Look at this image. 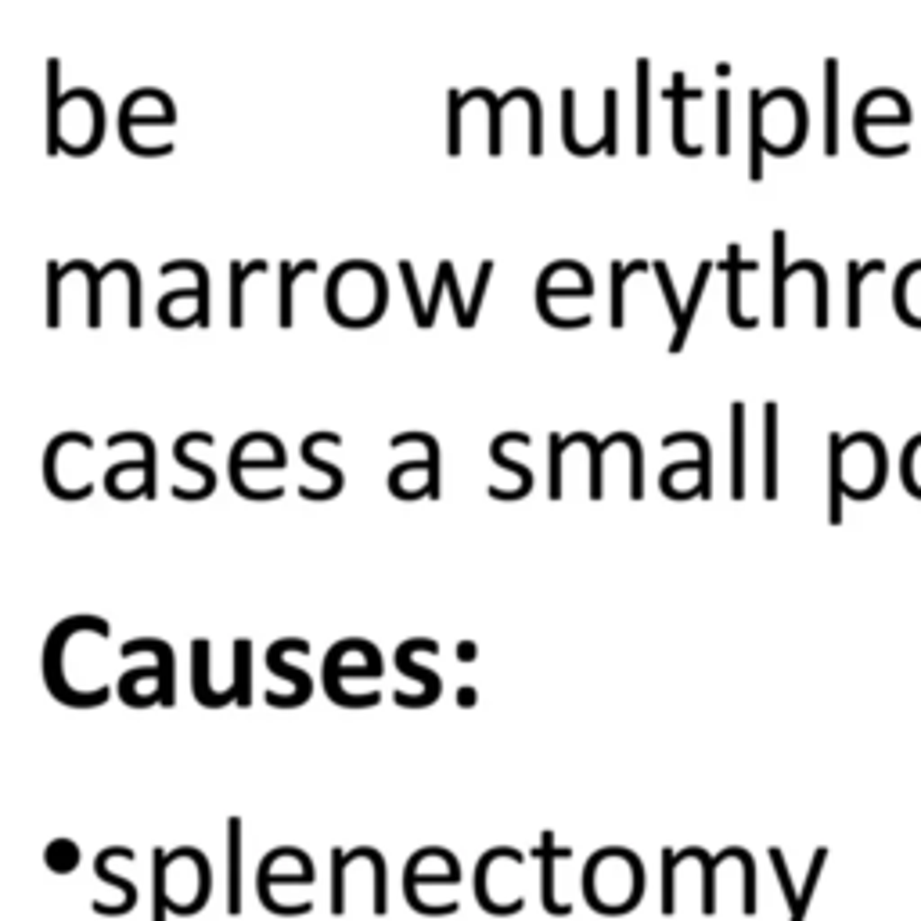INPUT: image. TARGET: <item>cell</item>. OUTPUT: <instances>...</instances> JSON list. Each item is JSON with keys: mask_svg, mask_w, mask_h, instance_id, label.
Segmentation results:
<instances>
[{"mask_svg": "<svg viewBox=\"0 0 921 921\" xmlns=\"http://www.w3.org/2000/svg\"><path fill=\"white\" fill-rule=\"evenodd\" d=\"M886 483V450L871 432L850 439L832 436V522H839V497L850 493L857 501L875 497Z\"/></svg>", "mask_w": 921, "mask_h": 921, "instance_id": "6da1fadb", "label": "cell"}, {"mask_svg": "<svg viewBox=\"0 0 921 921\" xmlns=\"http://www.w3.org/2000/svg\"><path fill=\"white\" fill-rule=\"evenodd\" d=\"M328 306L331 317L346 328H367L385 310V278L371 263H346L328 281Z\"/></svg>", "mask_w": 921, "mask_h": 921, "instance_id": "7a4b0ae2", "label": "cell"}, {"mask_svg": "<svg viewBox=\"0 0 921 921\" xmlns=\"http://www.w3.org/2000/svg\"><path fill=\"white\" fill-rule=\"evenodd\" d=\"M752 105V137L763 141V152L770 155H792L803 148L806 137V105L796 90H770L749 94Z\"/></svg>", "mask_w": 921, "mask_h": 921, "instance_id": "3957f363", "label": "cell"}, {"mask_svg": "<svg viewBox=\"0 0 921 921\" xmlns=\"http://www.w3.org/2000/svg\"><path fill=\"white\" fill-rule=\"evenodd\" d=\"M94 634V637H108L112 634V626L105 623V619H98V616H69V619H62V623L54 626L51 634H47V644H44V684H47V691H51L62 706H72V709H94V706H105L108 702V695H112V688L108 684H101V688H94V691H76L65 680V673H62V652H65V644H69V637L72 634Z\"/></svg>", "mask_w": 921, "mask_h": 921, "instance_id": "277c9868", "label": "cell"}, {"mask_svg": "<svg viewBox=\"0 0 921 921\" xmlns=\"http://www.w3.org/2000/svg\"><path fill=\"white\" fill-rule=\"evenodd\" d=\"M889 126H911V105L896 90L878 87L868 98H860L857 112H853V134H857L864 152L878 155L882 130H889Z\"/></svg>", "mask_w": 921, "mask_h": 921, "instance_id": "5b68a950", "label": "cell"}, {"mask_svg": "<svg viewBox=\"0 0 921 921\" xmlns=\"http://www.w3.org/2000/svg\"><path fill=\"white\" fill-rule=\"evenodd\" d=\"M418 652H439V641H432V637H411V641L400 644V652H396V670L403 673V677H414L421 680V695H403V691H396V702H400L403 709H421V706H432L439 695H443V680L436 677L432 670H425V666H418L414 662V655Z\"/></svg>", "mask_w": 921, "mask_h": 921, "instance_id": "8992f818", "label": "cell"}, {"mask_svg": "<svg viewBox=\"0 0 921 921\" xmlns=\"http://www.w3.org/2000/svg\"><path fill=\"white\" fill-rule=\"evenodd\" d=\"M288 644H292V637H281V641H274L267 648V670L296 684V695H278V691H267V706H274V709H296V706H303L306 698H310V691H313V680L306 677L303 670H296V666H288V662H285Z\"/></svg>", "mask_w": 921, "mask_h": 921, "instance_id": "52a82bcc", "label": "cell"}, {"mask_svg": "<svg viewBox=\"0 0 921 921\" xmlns=\"http://www.w3.org/2000/svg\"><path fill=\"white\" fill-rule=\"evenodd\" d=\"M209 652H213V644H209L206 637H195V641H191V691H195L198 706H206V709L231 706V702H238L234 688L213 691V684H209Z\"/></svg>", "mask_w": 921, "mask_h": 921, "instance_id": "ba28073f", "label": "cell"}, {"mask_svg": "<svg viewBox=\"0 0 921 921\" xmlns=\"http://www.w3.org/2000/svg\"><path fill=\"white\" fill-rule=\"evenodd\" d=\"M155 655V666H159V684H155V691H159V706L173 709V702H177V688H173V644L166 641H155V637H141V641H126L123 644V659H134V655Z\"/></svg>", "mask_w": 921, "mask_h": 921, "instance_id": "9c48e42d", "label": "cell"}, {"mask_svg": "<svg viewBox=\"0 0 921 921\" xmlns=\"http://www.w3.org/2000/svg\"><path fill=\"white\" fill-rule=\"evenodd\" d=\"M540 904L547 907V914H555V918H565V914L573 911L569 904H558L555 900V860H569L573 853L569 850H558L555 846V832H540Z\"/></svg>", "mask_w": 921, "mask_h": 921, "instance_id": "30bf717a", "label": "cell"}, {"mask_svg": "<svg viewBox=\"0 0 921 921\" xmlns=\"http://www.w3.org/2000/svg\"><path fill=\"white\" fill-rule=\"evenodd\" d=\"M493 860H519V864H522V853L519 850H508V846H497V850L483 853V857H479V864H475V900H479V907H483V911H490L493 918H511V914L522 911V900H519V904H497V900L490 896L486 878H490Z\"/></svg>", "mask_w": 921, "mask_h": 921, "instance_id": "8fae6325", "label": "cell"}, {"mask_svg": "<svg viewBox=\"0 0 921 921\" xmlns=\"http://www.w3.org/2000/svg\"><path fill=\"white\" fill-rule=\"evenodd\" d=\"M893 306L900 313V321L921 328V260L900 270V278L893 285Z\"/></svg>", "mask_w": 921, "mask_h": 921, "instance_id": "7c38bea8", "label": "cell"}, {"mask_svg": "<svg viewBox=\"0 0 921 921\" xmlns=\"http://www.w3.org/2000/svg\"><path fill=\"white\" fill-rule=\"evenodd\" d=\"M824 155H839V62H824Z\"/></svg>", "mask_w": 921, "mask_h": 921, "instance_id": "4fadbf2b", "label": "cell"}, {"mask_svg": "<svg viewBox=\"0 0 921 921\" xmlns=\"http://www.w3.org/2000/svg\"><path fill=\"white\" fill-rule=\"evenodd\" d=\"M116 857V846H108V850H101L98 857H94V871H98L101 882H108V886H116L119 893H123V904H94V911L105 914V918H116V914H130L137 907V886L130 882V878L116 875V871H108V860Z\"/></svg>", "mask_w": 921, "mask_h": 921, "instance_id": "5bb4252c", "label": "cell"}, {"mask_svg": "<svg viewBox=\"0 0 921 921\" xmlns=\"http://www.w3.org/2000/svg\"><path fill=\"white\" fill-rule=\"evenodd\" d=\"M227 911L242 914V817L227 821Z\"/></svg>", "mask_w": 921, "mask_h": 921, "instance_id": "9a60e30c", "label": "cell"}, {"mask_svg": "<svg viewBox=\"0 0 921 921\" xmlns=\"http://www.w3.org/2000/svg\"><path fill=\"white\" fill-rule=\"evenodd\" d=\"M662 98H670L673 101V144H677V152L680 155H698L702 148L698 144H688V134H684V112H688V101H698L702 98V90H691V87H684V76H673V87L670 90H662Z\"/></svg>", "mask_w": 921, "mask_h": 921, "instance_id": "2e32d148", "label": "cell"}, {"mask_svg": "<svg viewBox=\"0 0 921 921\" xmlns=\"http://www.w3.org/2000/svg\"><path fill=\"white\" fill-rule=\"evenodd\" d=\"M720 267L731 274V324H738V328H756V317H745V310H742V274H752L756 270V263L752 260H742V249L738 245H731L727 249V260L720 263Z\"/></svg>", "mask_w": 921, "mask_h": 921, "instance_id": "e0dca14e", "label": "cell"}, {"mask_svg": "<svg viewBox=\"0 0 921 921\" xmlns=\"http://www.w3.org/2000/svg\"><path fill=\"white\" fill-rule=\"evenodd\" d=\"M62 62L51 58L47 62V155H58L62 148V137H58V126H62Z\"/></svg>", "mask_w": 921, "mask_h": 921, "instance_id": "ac0fdd59", "label": "cell"}, {"mask_svg": "<svg viewBox=\"0 0 921 921\" xmlns=\"http://www.w3.org/2000/svg\"><path fill=\"white\" fill-rule=\"evenodd\" d=\"M882 270H886L882 260H868V263L850 260V267H846V324H850V328H860V296H864V281L882 274Z\"/></svg>", "mask_w": 921, "mask_h": 921, "instance_id": "d6986e66", "label": "cell"}, {"mask_svg": "<svg viewBox=\"0 0 921 921\" xmlns=\"http://www.w3.org/2000/svg\"><path fill=\"white\" fill-rule=\"evenodd\" d=\"M709 274H713V263H702V267H698L695 288H691V296H688V306H684V313H680V321H677V335H673V342H670V353H680L684 342H688V331H691V321H695V313H698V303H702V296H706Z\"/></svg>", "mask_w": 921, "mask_h": 921, "instance_id": "ffe728a7", "label": "cell"}, {"mask_svg": "<svg viewBox=\"0 0 921 921\" xmlns=\"http://www.w3.org/2000/svg\"><path fill=\"white\" fill-rule=\"evenodd\" d=\"M731 425H734V443H731V454H734V461H731V468H734V475H731V493L742 501L745 497V407L742 403H734L731 407Z\"/></svg>", "mask_w": 921, "mask_h": 921, "instance_id": "44dd1931", "label": "cell"}, {"mask_svg": "<svg viewBox=\"0 0 921 921\" xmlns=\"http://www.w3.org/2000/svg\"><path fill=\"white\" fill-rule=\"evenodd\" d=\"M267 260H252V263H231L227 267V278H231V328H242L245 313H242V292H245V278L252 274H263Z\"/></svg>", "mask_w": 921, "mask_h": 921, "instance_id": "7402d4cb", "label": "cell"}, {"mask_svg": "<svg viewBox=\"0 0 921 921\" xmlns=\"http://www.w3.org/2000/svg\"><path fill=\"white\" fill-rule=\"evenodd\" d=\"M303 274H317V260L281 263V313H278L281 328H292V288H296V281Z\"/></svg>", "mask_w": 921, "mask_h": 921, "instance_id": "603a6c76", "label": "cell"}, {"mask_svg": "<svg viewBox=\"0 0 921 921\" xmlns=\"http://www.w3.org/2000/svg\"><path fill=\"white\" fill-rule=\"evenodd\" d=\"M191 443H209V447H213V436H209V432H184V436H180L177 443H173V457H177V461H180L184 468H191V472L202 475V483H206V497H209V493L216 490V475H213V468L202 465V461H191V457H188V447H191Z\"/></svg>", "mask_w": 921, "mask_h": 921, "instance_id": "cb8c5ba5", "label": "cell"}, {"mask_svg": "<svg viewBox=\"0 0 921 921\" xmlns=\"http://www.w3.org/2000/svg\"><path fill=\"white\" fill-rule=\"evenodd\" d=\"M252 641H234V680L231 688L238 695V706H249L252 702Z\"/></svg>", "mask_w": 921, "mask_h": 921, "instance_id": "d4e9b609", "label": "cell"}, {"mask_svg": "<svg viewBox=\"0 0 921 921\" xmlns=\"http://www.w3.org/2000/svg\"><path fill=\"white\" fill-rule=\"evenodd\" d=\"M152 860H155V907H152V921H166V914H170V904H173V896H170V853L166 850H155L152 853Z\"/></svg>", "mask_w": 921, "mask_h": 921, "instance_id": "484cf974", "label": "cell"}, {"mask_svg": "<svg viewBox=\"0 0 921 921\" xmlns=\"http://www.w3.org/2000/svg\"><path fill=\"white\" fill-rule=\"evenodd\" d=\"M403 443H421V447L429 450V497L432 501H439V447H436V439L429 436V432H400V436H393V443L389 447L393 450H400Z\"/></svg>", "mask_w": 921, "mask_h": 921, "instance_id": "4316f807", "label": "cell"}, {"mask_svg": "<svg viewBox=\"0 0 921 921\" xmlns=\"http://www.w3.org/2000/svg\"><path fill=\"white\" fill-rule=\"evenodd\" d=\"M637 155H648V62H637Z\"/></svg>", "mask_w": 921, "mask_h": 921, "instance_id": "83f0119b", "label": "cell"}, {"mask_svg": "<svg viewBox=\"0 0 921 921\" xmlns=\"http://www.w3.org/2000/svg\"><path fill=\"white\" fill-rule=\"evenodd\" d=\"M44 864L54 871V875H72V871H76V864H80V850H76V842H72V839L47 842Z\"/></svg>", "mask_w": 921, "mask_h": 921, "instance_id": "f1b7e54d", "label": "cell"}, {"mask_svg": "<svg viewBox=\"0 0 921 921\" xmlns=\"http://www.w3.org/2000/svg\"><path fill=\"white\" fill-rule=\"evenodd\" d=\"M767 497H778V407L767 403Z\"/></svg>", "mask_w": 921, "mask_h": 921, "instance_id": "f546056e", "label": "cell"}, {"mask_svg": "<svg viewBox=\"0 0 921 921\" xmlns=\"http://www.w3.org/2000/svg\"><path fill=\"white\" fill-rule=\"evenodd\" d=\"M641 270H648V263L637 260L634 267H623V263H612V328H623V285L626 278H634V274H641Z\"/></svg>", "mask_w": 921, "mask_h": 921, "instance_id": "4dcf8cb0", "label": "cell"}, {"mask_svg": "<svg viewBox=\"0 0 921 921\" xmlns=\"http://www.w3.org/2000/svg\"><path fill=\"white\" fill-rule=\"evenodd\" d=\"M677 853L662 850V914H673L677 907Z\"/></svg>", "mask_w": 921, "mask_h": 921, "instance_id": "1f68e13d", "label": "cell"}, {"mask_svg": "<svg viewBox=\"0 0 921 921\" xmlns=\"http://www.w3.org/2000/svg\"><path fill=\"white\" fill-rule=\"evenodd\" d=\"M716 152L731 155V94H716Z\"/></svg>", "mask_w": 921, "mask_h": 921, "instance_id": "d6a6232c", "label": "cell"}, {"mask_svg": "<svg viewBox=\"0 0 921 921\" xmlns=\"http://www.w3.org/2000/svg\"><path fill=\"white\" fill-rule=\"evenodd\" d=\"M349 860L342 850H331V914L346 911V889H342V878H346Z\"/></svg>", "mask_w": 921, "mask_h": 921, "instance_id": "836d02e7", "label": "cell"}, {"mask_svg": "<svg viewBox=\"0 0 921 921\" xmlns=\"http://www.w3.org/2000/svg\"><path fill=\"white\" fill-rule=\"evenodd\" d=\"M65 274H69L65 267L58 270L54 263L47 267V288H51V296H47V324H51V328L62 324V281H65Z\"/></svg>", "mask_w": 921, "mask_h": 921, "instance_id": "e575fe53", "label": "cell"}, {"mask_svg": "<svg viewBox=\"0 0 921 921\" xmlns=\"http://www.w3.org/2000/svg\"><path fill=\"white\" fill-rule=\"evenodd\" d=\"M573 105H576V94L573 90H565L562 94V137H565V148L573 155H594V148H587V144L576 141L573 134Z\"/></svg>", "mask_w": 921, "mask_h": 921, "instance_id": "d590c367", "label": "cell"}, {"mask_svg": "<svg viewBox=\"0 0 921 921\" xmlns=\"http://www.w3.org/2000/svg\"><path fill=\"white\" fill-rule=\"evenodd\" d=\"M616 108H619V98H616V90H605V134H601V152L605 155H616L619 152V144H616Z\"/></svg>", "mask_w": 921, "mask_h": 921, "instance_id": "8d00e7d4", "label": "cell"}, {"mask_svg": "<svg viewBox=\"0 0 921 921\" xmlns=\"http://www.w3.org/2000/svg\"><path fill=\"white\" fill-rule=\"evenodd\" d=\"M904 483L914 497H921V436L904 450Z\"/></svg>", "mask_w": 921, "mask_h": 921, "instance_id": "74e56055", "label": "cell"}, {"mask_svg": "<svg viewBox=\"0 0 921 921\" xmlns=\"http://www.w3.org/2000/svg\"><path fill=\"white\" fill-rule=\"evenodd\" d=\"M562 450L565 439L558 432H551V501L562 497Z\"/></svg>", "mask_w": 921, "mask_h": 921, "instance_id": "f35d334b", "label": "cell"}, {"mask_svg": "<svg viewBox=\"0 0 921 921\" xmlns=\"http://www.w3.org/2000/svg\"><path fill=\"white\" fill-rule=\"evenodd\" d=\"M450 155H461V112H465V101L461 94H450Z\"/></svg>", "mask_w": 921, "mask_h": 921, "instance_id": "ab89813d", "label": "cell"}, {"mask_svg": "<svg viewBox=\"0 0 921 921\" xmlns=\"http://www.w3.org/2000/svg\"><path fill=\"white\" fill-rule=\"evenodd\" d=\"M400 278H403V285H407V296H411V306H414V321H418V328H421V321H425V306H421L418 285H414V267L407 260H400Z\"/></svg>", "mask_w": 921, "mask_h": 921, "instance_id": "60d3db41", "label": "cell"}, {"mask_svg": "<svg viewBox=\"0 0 921 921\" xmlns=\"http://www.w3.org/2000/svg\"><path fill=\"white\" fill-rule=\"evenodd\" d=\"M450 274H454V267H450V263H443V267H439V285L432 288V303H429V310H425V328H429V324L436 321L439 296H443V292H447V288H450Z\"/></svg>", "mask_w": 921, "mask_h": 921, "instance_id": "b9f144b4", "label": "cell"}, {"mask_svg": "<svg viewBox=\"0 0 921 921\" xmlns=\"http://www.w3.org/2000/svg\"><path fill=\"white\" fill-rule=\"evenodd\" d=\"M475 655H479V644H475V641H461V644H457V659H461V662H475Z\"/></svg>", "mask_w": 921, "mask_h": 921, "instance_id": "7bdbcfd3", "label": "cell"}, {"mask_svg": "<svg viewBox=\"0 0 921 921\" xmlns=\"http://www.w3.org/2000/svg\"><path fill=\"white\" fill-rule=\"evenodd\" d=\"M457 706L472 709L475 706V688H461V691H457Z\"/></svg>", "mask_w": 921, "mask_h": 921, "instance_id": "ee69618b", "label": "cell"}]
</instances>
